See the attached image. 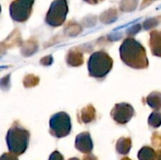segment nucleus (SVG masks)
I'll list each match as a JSON object with an SVG mask.
<instances>
[{"mask_svg":"<svg viewBox=\"0 0 161 160\" xmlns=\"http://www.w3.org/2000/svg\"><path fill=\"white\" fill-rule=\"evenodd\" d=\"M138 158L139 160H156L157 152L152 147L149 146H145L142 147L138 152Z\"/></svg>","mask_w":161,"mask_h":160,"instance_id":"obj_13","label":"nucleus"},{"mask_svg":"<svg viewBox=\"0 0 161 160\" xmlns=\"http://www.w3.org/2000/svg\"><path fill=\"white\" fill-rule=\"evenodd\" d=\"M84 1H86L88 3H91V4H97V3H100L103 0H84Z\"/></svg>","mask_w":161,"mask_h":160,"instance_id":"obj_25","label":"nucleus"},{"mask_svg":"<svg viewBox=\"0 0 161 160\" xmlns=\"http://www.w3.org/2000/svg\"><path fill=\"white\" fill-rule=\"evenodd\" d=\"M10 86V75H7L0 79V89L2 90L7 91Z\"/></svg>","mask_w":161,"mask_h":160,"instance_id":"obj_18","label":"nucleus"},{"mask_svg":"<svg viewBox=\"0 0 161 160\" xmlns=\"http://www.w3.org/2000/svg\"><path fill=\"white\" fill-rule=\"evenodd\" d=\"M135 115L133 107L127 103L116 104L111 111V116L117 123L126 124Z\"/></svg>","mask_w":161,"mask_h":160,"instance_id":"obj_7","label":"nucleus"},{"mask_svg":"<svg viewBox=\"0 0 161 160\" xmlns=\"http://www.w3.org/2000/svg\"><path fill=\"white\" fill-rule=\"evenodd\" d=\"M146 102L149 107L155 110L161 108V93L159 92H153L146 98Z\"/></svg>","mask_w":161,"mask_h":160,"instance_id":"obj_14","label":"nucleus"},{"mask_svg":"<svg viewBox=\"0 0 161 160\" xmlns=\"http://www.w3.org/2000/svg\"><path fill=\"white\" fill-rule=\"evenodd\" d=\"M19 41H20V35H19L18 31H14L3 42L6 45V47H11L17 45Z\"/></svg>","mask_w":161,"mask_h":160,"instance_id":"obj_16","label":"nucleus"},{"mask_svg":"<svg viewBox=\"0 0 161 160\" xmlns=\"http://www.w3.org/2000/svg\"><path fill=\"white\" fill-rule=\"evenodd\" d=\"M0 160H19L17 155L11 153H4L0 156Z\"/></svg>","mask_w":161,"mask_h":160,"instance_id":"obj_20","label":"nucleus"},{"mask_svg":"<svg viewBox=\"0 0 161 160\" xmlns=\"http://www.w3.org/2000/svg\"><path fill=\"white\" fill-rule=\"evenodd\" d=\"M30 133L19 124L14 123L6 134V144L11 153L20 155L27 150L29 143Z\"/></svg>","mask_w":161,"mask_h":160,"instance_id":"obj_2","label":"nucleus"},{"mask_svg":"<svg viewBox=\"0 0 161 160\" xmlns=\"http://www.w3.org/2000/svg\"><path fill=\"white\" fill-rule=\"evenodd\" d=\"M49 160H64V157L59 152L55 151L50 155Z\"/></svg>","mask_w":161,"mask_h":160,"instance_id":"obj_21","label":"nucleus"},{"mask_svg":"<svg viewBox=\"0 0 161 160\" xmlns=\"http://www.w3.org/2000/svg\"><path fill=\"white\" fill-rule=\"evenodd\" d=\"M67 64L72 67H78L83 64V56L82 53L77 50H72L69 52L66 57Z\"/></svg>","mask_w":161,"mask_h":160,"instance_id":"obj_10","label":"nucleus"},{"mask_svg":"<svg viewBox=\"0 0 161 160\" xmlns=\"http://www.w3.org/2000/svg\"><path fill=\"white\" fill-rule=\"evenodd\" d=\"M3 67H0V70H1V69H3Z\"/></svg>","mask_w":161,"mask_h":160,"instance_id":"obj_29","label":"nucleus"},{"mask_svg":"<svg viewBox=\"0 0 161 160\" xmlns=\"http://www.w3.org/2000/svg\"><path fill=\"white\" fill-rule=\"evenodd\" d=\"M149 124L153 128H158L161 125V112L160 111H153L151 113L149 117Z\"/></svg>","mask_w":161,"mask_h":160,"instance_id":"obj_15","label":"nucleus"},{"mask_svg":"<svg viewBox=\"0 0 161 160\" xmlns=\"http://www.w3.org/2000/svg\"><path fill=\"white\" fill-rule=\"evenodd\" d=\"M149 47L154 56L161 57V31L153 30L150 32Z\"/></svg>","mask_w":161,"mask_h":160,"instance_id":"obj_9","label":"nucleus"},{"mask_svg":"<svg viewBox=\"0 0 161 160\" xmlns=\"http://www.w3.org/2000/svg\"><path fill=\"white\" fill-rule=\"evenodd\" d=\"M34 0H14L9 6L11 18L17 22H25L31 13Z\"/></svg>","mask_w":161,"mask_h":160,"instance_id":"obj_6","label":"nucleus"},{"mask_svg":"<svg viewBox=\"0 0 161 160\" xmlns=\"http://www.w3.org/2000/svg\"><path fill=\"white\" fill-rule=\"evenodd\" d=\"M23 83L25 87H33L39 83V78L33 75H28L24 78Z\"/></svg>","mask_w":161,"mask_h":160,"instance_id":"obj_17","label":"nucleus"},{"mask_svg":"<svg viewBox=\"0 0 161 160\" xmlns=\"http://www.w3.org/2000/svg\"><path fill=\"white\" fill-rule=\"evenodd\" d=\"M75 147L77 150L81 152L82 153H91L93 147H94L91 134L88 132H83V133L77 135L76 138H75Z\"/></svg>","mask_w":161,"mask_h":160,"instance_id":"obj_8","label":"nucleus"},{"mask_svg":"<svg viewBox=\"0 0 161 160\" xmlns=\"http://www.w3.org/2000/svg\"><path fill=\"white\" fill-rule=\"evenodd\" d=\"M119 53L122 61L129 67L142 69L149 66L146 49L133 38H127L123 42L119 48Z\"/></svg>","mask_w":161,"mask_h":160,"instance_id":"obj_1","label":"nucleus"},{"mask_svg":"<svg viewBox=\"0 0 161 160\" xmlns=\"http://www.w3.org/2000/svg\"><path fill=\"white\" fill-rule=\"evenodd\" d=\"M0 12H1V6H0Z\"/></svg>","mask_w":161,"mask_h":160,"instance_id":"obj_30","label":"nucleus"},{"mask_svg":"<svg viewBox=\"0 0 161 160\" xmlns=\"http://www.w3.org/2000/svg\"><path fill=\"white\" fill-rule=\"evenodd\" d=\"M152 144L155 147H161V133L156 132L153 134Z\"/></svg>","mask_w":161,"mask_h":160,"instance_id":"obj_19","label":"nucleus"},{"mask_svg":"<svg viewBox=\"0 0 161 160\" xmlns=\"http://www.w3.org/2000/svg\"><path fill=\"white\" fill-rule=\"evenodd\" d=\"M132 143L131 140L129 137L119 138L116 143V151L121 155H127L129 153L131 148Z\"/></svg>","mask_w":161,"mask_h":160,"instance_id":"obj_12","label":"nucleus"},{"mask_svg":"<svg viewBox=\"0 0 161 160\" xmlns=\"http://www.w3.org/2000/svg\"><path fill=\"white\" fill-rule=\"evenodd\" d=\"M52 61H53V58H52L51 56H45V57L42 58V60H41V64H42V65H50V64H51Z\"/></svg>","mask_w":161,"mask_h":160,"instance_id":"obj_22","label":"nucleus"},{"mask_svg":"<svg viewBox=\"0 0 161 160\" xmlns=\"http://www.w3.org/2000/svg\"><path fill=\"white\" fill-rule=\"evenodd\" d=\"M157 160H161V149L157 152Z\"/></svg>","mask_w":161,"mask_h":160,"instance_id":"obj_26","label":"nucleus"},{"mask_svg":"<svg viewBox=\"0 0 161 160\" xmlns=\"http://www.w3.org/2000/svg\"><path fill=\"white\" fill-rule=\"evenodd\" d=\"M6 49L7 47L5 45L4 42H0V57H2L6 53Z\"/></svg>","mask_w":161,"mask_h":160,"instance_id":"obj_23","label":"nucleus"},{"mask_svg":"<svg viewBox=\"0 0 161 160\" xmlns=\"http://www.w3.org/2000/svg\"><path fill=\"white\" fill-rule=\"evenodd\" d=\"M69 160H80L78 158H71Z\"/></svg>","mask_w":161,"mask_h":160,"instance_id":"obj_28","label":"nucleus"},{"mask_svg":"<svg viewBox=\"0 0 161 160\" xmlns=\"http://www.w3.org/2000/svg\"><path fill=\"white\" fill-rule=\"evenodd\" d=\"M96 115V111L92 105H87L83 108L80 111V119L82 122L89 123L94 120Z\"/></svg>","mask_w":161,"mask_h":160,"instance_id":"obj_11","label":"nucleus"},{"mask_svg":"<svg viewBox=\"0 0 161 160\" xmlns=\"http://www.w3.org/2000/svg\"><path fill=\"white\" fill-rule=\"evenodd\" d=\"M83 160H97V158L92 154H86L83 158Z\"/></svg>","mask_w":161,"mask_h":160,"instance_id":"obj_24","label":"nucleus"},{"mask_svg":"<svg viewBox=\"0 0 161 160\" xmlns=\"http://www.w3.org/2000/svg\"><path fill=\"white\" fill-rule=\"evenodd\" d=\"M113 61L111 56L104 51H97L92 53L87 63L90 76L96 78H102L111 71Z\"/></svg>","mask_w":161,"mask_h":160,"instance_id":"obj_3","label":"nucleus"},{"mask_svg":"<svg viewBox=\"0 0 161 160\" xmlns=\"http://www.w3.org/2000/svg\"><path fill=\"white\" fill-rule=\"evenodd\" d=\"M68 11L66 0H54L47 13L46 21L52 27L61 26L65 20Z\"/></svg>","mask_w":161,"mask_h":160,"instance_id":"obj_5","label":"nucleus"},{"mask_svg":"<svg viewBox=\"0 0 161 160\" xmlns=\"http://www.w3.org/2000/svg\"><path fill=\"white\" fill-rule=\"evenodd\" d=\"M121 160H131V159H130V158H129L128 157H124V158H123Z\"/></svg>","mask_w":161,"mask_h":160,"instance_id":"obj_27","label":"nucleus"},{"mask_svg":"<svg viewBox=\"0 0 161 160\" xmlns=\"http://www.w3.org/2000/svg\"><path fill=\"white\" fill-rule=\"evenodd\" d=\"M50 133L58 138L64 137L70 133L72 129L71 119L64 111L53 115L50 119Z\"/></svg>","mask_w":161,"mask_h":160,"instance_id":"obj_4","label":"nucleus"}]
</instances>
